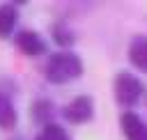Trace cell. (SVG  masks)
<instances>
[{"instance_id":"cell-3","label":"cell","mask_w":147,"mask_h":140,"mask_svg":"<svg viewBox=\"0 0 147 140\" xmlns=\"http://www.w3.org/2000/svg\"><path fill=\"white\" fill-rule=\"evenodd\" d=\"M62 115H64V119L71 122V124H85V122H90L92 115H94V103H92V99H90L87 94H80V96L71 99V103L64 106Z\"/></svg>"},{"instance_id":"cell-5","label":"cell","mask_w":147,"mask_h":140,"mask_svg":"<svg viewBox=\"0 0 147 140\" xmlns=\"http://www.w3.org/2000/svg\"><path fill=\"white\" fill-rule=\"evenodd\" d=\"M16 46H18L25 55H30V57H37V55H41V53L46 50V41H44L37 32H32V30L18 32V34H16Z\"/></svg>"},{"instance_id":"cell-6","label":"cell","mask_w":147,"mask_h":140,"mask_svg":"<svg viewBox=\"0 0 147 140\" xmlns=\"http://www.w3.org/2000/svg\"><path fill=\"white\" fill-rule=\"evenodd\" d=\"M129 60L136 69L147 73V37H136L129 46Z\"/></svg>"},{"instance_id":"cell-4","label":"cell","mask_w":147,"mask_h":140,"mask_svg":"<svg viewBox=\"0 0 147 140\" xmlns=\"http://www.w3.org/2000/svg\"><path fill=\"white\" fill-rule=\"evenodd\" d=\"M119 126L126 140H147V124L140 119V115L126 110L119 117Z\"/></svg>"},{"instance_id":"cell-2","label":"cell","mask_w":147,"mask_h":140,"mask_svg":"<svg viewBox=\"0 0 147 140\" xmlns=\"http://www.w3.org/2000/svg\"><path fill=\"white\" fill-rule=\"evenodd\" d=\"M142 92H145V87H142V83H140L138 76L126 73V71L117 73V78H115V99H117L119 106H133V103H138V99L142 96Z\"/></svg>"},{"instance_id":"cell-8","label":"cell","mask_w":147,"mask_h":140,"mask_svg":"<svg viewBox=\"0 0 147 140\" xmlns=\"http://www.w3.org/2000/svg\"><path fill=\"white\" fill-rule=\"evenodd\" d=\"M14 124H16V108L9 94L0 92V129H11Z\"/></svg>"},{"instance_id":"cell-7","label":"cell","mask_w":147,"mask_h":140,"mask_svg":"<svg viewBox=\"0 0 147 140\" xmlns=\"http://www.w3.org/2000/svg\"><path fill=\"white\" fill-rule=\"evenodd\" d=\"M16 18H18L16 5H11V2L0 5V37L11 34V30H14V25H16Z\"/></svg>"},{"instance_id":"cell-1","label":"cell","mask_w":147,"mask_h":140,"mask_svg":"<svg viewBox=\"0 0 147 140\" xmlns=\"http://www.w3.org/2000/svg\"><path fill=\"white\" fill-rule=\"evenodd\" d=\"M46 78L55 85H64L74 78H78L83 73V62L76 53L71 50H62V53H55L51 55V60L46 62Z\"/></svg>"},{"instance_id":"cell-9","label":"cell","mask_w":147,"mask_h":140,"mask_svg":"<svg viewBox=\"0 0 147 140\" xmlns=\"http://www.w3.org/2000/svg\"><path fill=\"white\" fill-rule=\"evenodd\" d=\"M37 140H69V135H67V131H64L62 126H57V124H46V126L41 129V133L37 135Z\"/></svg>"}]
</instances>
